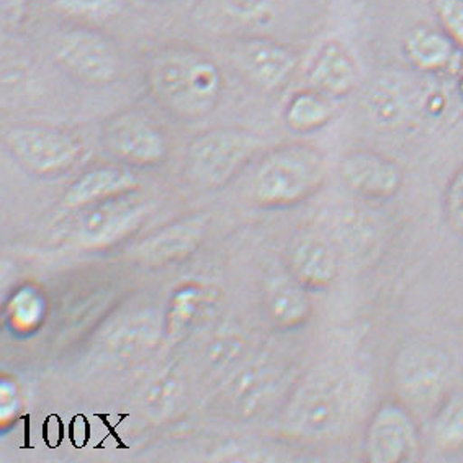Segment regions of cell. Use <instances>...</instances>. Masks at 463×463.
Instances as JSON below:
<instances>
[{
  "label": "cell",
  "mask_w": 463,
  "mask_h": 463,
  "mask_svg": "<svg viewBox=\"0 0 463 463\" xmlns=\"http://www.w3.org/2000/svg\"><path fill=\"white\" fill-rule=\"evenodd\" d=\"M202 307V295L197 290H184L177 293L175 298L172 300L171 307V325L175 333H181L182 329L189 326L194 321V317L200 311Z\"/></svg>",
  "instance_id": "obj_27"
},
{
  "label": "cell",
  "mask_w": 463,
  "mask_h": 463,
  "mask_svg": "<svg viewBox=\"0 0 463 463\" xmlns=\"http://www.w3.org/2000/svg\"><path fill=\"white\" fill-rule=\"evenodd\" d=\"M285 266L309 292L327 290L339 274L335 242L313 230L297 232L285 254Z\"/></svg>",
  "instance_id": "obj_13"
},
{
  "label": "cell",
  "mask_w": 463,
  "mask_h": 463,
  "mask_svg": "<svg viewBox=\"0 0 463 463\" xmlns=\"http://www.w3.org/2000/svg\"><path fill=\"white\" fill-rule=\"evenodd\" d=\"M205 230V218L194 216L187 218L181 223L172 224L169 228H164L157 232L155 240L145 246V256L155 260L164 262L172 259L182 258L184 254L190 252L197 246Z\"/></svg>",
  "instance_id": "obj_22"
},
{
  "label": "cell",
  "mask_w": 463,
  "mask_h": 463,
  "mask_svg": "<svg viewBox=\"0 0 463 463\" xmlns=\"http://www.w3.org/2000/svg\"><path fill=\"white\" fill-rule=\"evenodd\" d=\"M326 156L309 143H287L260 156L248 184L249 200L264 210L305 203L326 182Z\"/></svg>",
  "instance_id": "obj_2"
},
{
  "label": "cell",
  "mask_w": 463,
  "mask_h": 463,
  "mask_svg": "<svg viewBox=\"0 0 463 463\" xmlns=\"http://www.w3.org/2000/svg\"><path fill=\"white\" fill-rule=\"evenodd\" d=\"M295 0H197L194 20L210 33L266 34L277 25Z\"/></svg>",
  "instance_id": "obj_11"
},
{
  "label": "cell",
  "mask_w": 463,
  "mask_h": 463,
  "mask_svg": "<svg viewBox=\"0 0 463 463\" xmlns=\"http://www.w3.org/2000/svg\"><path fill=\"white\" fill-rule=\"evenodd\" d=\"M25 4L26 0H4L5 17H7L12 25H17L20 18L24 17Z\"/></svg>",
  "instance_id": "obj_30"
},
{
  "label": "cell",
  "mask_w": 463,
  "mask_h": 463,
  "mask_svg": "<svg viewBox=\"0 0 463 463\" xmlns=\"http://www.w3.org/2000/svg\"><path fill=\"white\" fill-rule=\"evenodd\" d=\"M4 145L20 167L43 179L68 174L84 155L76 135L43 123L12 125L4 133Z\"/></svg>",
  "instance_id": "obj_5"
},
{
  "label": "cell",
  "mask_w": 463,
  "mask_h": 463,
  "mask_svg": "<svg viewBox=\"0 0 463 463\" xmlns=\"http://www.w3.org/2000/svg\"><path fill=\"white\" fill-rule=\"evenodd\" d=\"M341 181L349 192L369 202H388L404 185V171L398 161L373 149H352L339 164Z\"/></svg>",
  "instance_id": "obj_12"
},
{
  "label": "cell",
  "mask_w": 463,
  "mask_h": 463,
  "mask_svg": "<svg viewBox=\"0 0 463 463\" xmlns=\"http://www.w3.org/2000/svg\"><path fill=\"white\" fill-rule=\"evenodd\" d=\"M137 177L128 165H97L80 174L62 195V203L71 210L94 205L110 198L133 194Z\"/></svg>",
  "instance_id": "obj_17"
},
{
  "label": "cell",
  "mask_w": 463,
  "mask_h": 463,
  "mask_svg": "<svg viewBox=\"0 0 463 463\" xmlns=\"http://www.w3.org/2000/svg\"><path fill=\"white\" fill-rule=\"evenodd\" d=\"M337 100L313 87H303L293 92L283 109L287 128L298 135H308L326 128L335 120Z\"/></svg>",
  "instance_id": "obj_19"
},
{
  "label": "cell",
  "mask_w": 463,
  "mask_h": 463,
  "mask_svg": "<svg viewBox=\"0 0 463 463\" xmlns=\"http://www.w3.org/2000/svg\"><path fill=\"white\" fill-rule=\"evenodd\" d=\"M76 230L82 240L100 244L131 230L145 215V205L133 194L78 208Z\"/></svg>",
  "instance_id": "obj_16"
},
{
  "label": "cell",
  "mask_w": 463,
  "mask_h": 463,
  "mask_svg": "<svg viewBox=\"0 0 463 463\" xmlns=\"http://www.w3.org/2000/svg\"><path fill=\"white\" fill-rule=\"evenodd\" d=\"M147 90L164 110L197 120L215 110L223 97V71L208 54L185 44L159 48L145 68Z\"/></svg>",
  "instance_id": "obj_1"
},
{
  "label": "cell",
  "mask_w": 463,
  "mask_h": 463,
  "mask_svg": "<svg viewBox=\"0 0 463 463\" xmlns=\"http://www.w3.org/2000/svg\"><path fill=\"white\" fill-rule=\"evenodd\" d=\"M359 61L347 44L331 38L317 48L305 72L307 86L335 100L351 94L359 84Z\"/></svg>",
  "instance_id": "obj_14"
},
{
  "label": "cell",
  "mask_w": 463,
  "mask_h": 463,
  "mask_svg": "<svg viewBox=\"0 0 463 463\" xmlns=\"http://www.w3.org/2000/svg\"><path fill=\"white\" fill-rule=\"evenodd\" d=\"M432 447L442 454L463 450V392H449L430 416Z\"/></svg>",
  "instance_id": "obj_20"
},
{
  "label": "cell",
  "mask_w": 463,
  "mask_h": 463,
  "mask_svg": "<svg viewBox=\"0 0 463 463\" xmlns=\"http://www.w3.org/2000/svg\"><path fill=\"white\" fill-rule=\"evenodd\" d=\"M262 139L248 129H208L192 139L184 171L198 189H222L258 159Z\"/></svg>",
  "instance_id": "obj_3"
},
{
  "label": "cell",
  "mask_w": 463,
  "mask_h": 463,
  "mask_svg": "<svg viewBox=\"0 0 463 463\" xmlns=\"http://www.w3.org/2000/svg\"><path fill=\"white\" fill-rule=\"evenodd\" d=\"M460 90H462V94H463V76H462V79H460Z\"/></svg>",
  "instance_id": "obj_31"
},
{
  "label": "cell",
  "mask_w": 463,
  "mask_h": 463,
  "mask_svg": "<svg viewBox=\"0 0 463 463\" xmlns=\"http://www.w3.org/2000/svg\"><path fill=\"white\" fill-rule=\"evenodd\" d=\"M442 208L447 223L463 240V164L447 182Z\"/></svg>",
  "instance_id": "obj_25"
},
{
  "label": "cell",
  "mask_w": 463,
  "mask_h": 463,
  "mask_svg": "<svg viewBox=\"0 0 463 463\" xmlns=\"http://www.w3.org/2000/svg\"><path fill=\"white\" fill-rule=\"evenodd\" d=\"M439 26L463 54V0H434Z\"/></svg>",
  "instance_id": "obj_26"
},
{
  "label": "cell",
  "mask_w": 463,
  "mask_h": 463,
  "mask_svg": "<svg viewBox=\"0 0 463 463\" xmlns=\"http://www.w3.org/2000/svg\"><path fill=\"white\" fill-rule=\"evenodd\" d=\"M52 9L79 25H100L120 17L123 0H52Z\"/></svg>",
  "instance_id": "obj_24"
},
{
  "label": "cell",
  "mask_w": 463,
  "mask_h": 463,
  "mask_svg": "<svg viewBox=\"0 0 463 463\" xmlns=\"http://www.w3.org/2000/svg\"><path fill=\"white\" fill-rule=\"evenodd\" d=\"M403 54L412 68L424 74H444L458 62L462 52L440 26L416 25L404 34Z\"/></svg>",
  "instance_id": "obj_18"
},
{
  "label": "cell",
  "mask_w": 463,
  "mask_h": 463,
  "mask_svg": "<svg viewBox=\"0 0 463 463\" xmlns=\"http://www.w3.org/2000/svg\"><path fill=\"white\" fill-rule=\"evenodd\" d=\"M364 112L367 120L378 129L393 131L408 120V103L395 87L375 84L364 97Z\"/></svg>",
  "instance_id": "obj_23"
},
{
  "label": "cell",
  "mask_w": 463,
  "mask_h": 463,
  "mask_svg": "<svg viewBox=\"0 0 463 463\" xmlns=\"http://www.w3.org/2000/svg\"><path fill=\"white\" fill-rule=\"evenodd\" d=\"M54 61L68 76L87 86H109L123 71L120 50L109 34L90 26L69 28L54 43Z\"/></svg>",
  "instance_id": "obj_7"
},
{
  "label": "cell",
  "mask_w": 463,
  "mask_h": 463,
  "mask_svg": "<svg viewBox=\"0 0 463 463\" xmlns=\"http://www.w3.org/2000/svg\"><path fill=\"white\" fill-rule=\"evenodd\" d=\"M228 56L242 79L262 92L285 89L300 66L298 52L269 34L234 36Z\"/></svg>",
  "instance_id": "obj_8"
},
{
  "label": "cell",
  "mask_w": 463,
  "mask_h": 463,
  "mask_svg": "<svg viewBox=\"0 0 463 463\" xmlns=\"http://www.w3.org/2000/svg\"><path fill=\"white\" fill-rule=\"evenodd\" d=\"M454 361L439 344L428 341L404 345L396 354L393 386L396 398L412 412H430L450 392Z\"/></svg>",
  "instance_id": "obj_4"
},
{
  "label": "cell",
  "mask_w": 463,
  "mask_h": 463,
  "mask_svg": "<svg viewBox=\"0 0 463 463\" xmlns=\"http://www.w3.org/2000/svg\"><path fill=\"white\" fill-rule=\"evenodd\" d=\"M157 385L159 386H156L151 392L149 403L153 404L156 410H163L164 406L171 403V398L177 388V383L172 378H164Z\"/></svg>",
  "instance_id": "obj_29"
},
{
  "label": "cell",
  "mask_w": 463,
  "mask_h": 463,
  "mask_svg": "<svg viewBox=\"0 0 463 463\" xmlns=\"http://www.w3.org/2000/svg\"><path fill=\"white\" fill-rule=\"evenodd\" d=\"M280 386V378L269 365H254L241 375L234 386L236 410L242 416H254L266 408Z\"/></svg>",
  "instance_id": "obj_21"
},
{
  "label": "cell",
  "mask_w": 463,
  "mask_h": 463,
  "mask_svg": "<svg viewBox=\"0 0 463 463\" xmlns=\"http://www.w3.org/2000/svg\"><path fill=\"white\" fill-rule=\"evenodd\" d=\"M351 395L341 378L317 377L301 385L285 410V428L305 439L335 436L349 416Z\"/></svg>",
  "instance_id": "obj_6"
},
{
  "label": "cell",
  "mask_w": 463,
  "mask_h": 463,
  "mask_svg": "<svg viewBox=\"0 0 463 463\" xmlns=\"http://www.w3.org/2000/svg\"><path fill=\"white\" fill-rule=\"evenodd\" d=\"M362 450L369 463L411 462L420 450L414 412L398 398L378 404L365 428Z\"/></svg>",
  "instance_id": "obj_10"
},
{
  "label": "cell",
  "mask_w": 463,
  "mask_h": 463,
  "mask_svg": "<svg viewBox=\"0 0 463 463\" xmlns=\"http://www.w3.org/2000/svg\"><path fill=\"white\" fill-rule=\"evenodd\" d=\"M244 345L246 344L241 339V335H232V333L228 335H220L210 345L206 359L212 367H218V369L230 367L238 357H241Z\"/></svg>",
  "instance_id": "obj_28"
},
{
  "label": "cell",
  "mask_w": 463,
  "mask_h": 463,
  "mask_svg": "<svg viewBox=\"0 0 463 463\" xmlns=\"http://www.w3.org/2000/svg\"><path fill=\"white\" fill-rule=\"evenodd\" d=\"M100 141L109 155L128 167H156L169 156L167 135L141 110H123L105 120Z\"/></svg>",
  "instance_id": "obj_9"
},
{
  "label": "cell",
  "mask_w": 463,
  "mask_h": 463,
  "mask_svg": "<svg viewBox=\"0 0 463 463\" xmlns=\"http://www.w3.org/2000/svg\"><path fill=\"white\" fill-rule=\"evenodd\" d=\"M262 298L267 317L277 329H298L311 317L309 290L293 277L287 266L269 270L264 277Z\"/></svg>",
  "instance_id": "obj_15"
}]
</instances>
